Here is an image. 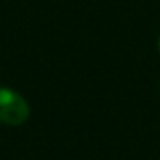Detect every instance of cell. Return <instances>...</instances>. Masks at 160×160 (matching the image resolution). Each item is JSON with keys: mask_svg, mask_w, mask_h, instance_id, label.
Masks as SVG:
<instances>
[{"mask_svg": "<svg viewBox=\"0 0 160 160\" xmlns=\"http://www.w3.org/2000/svg\"><path fill=\"white\" fill-rule=\"evenodd\" d=\"M158 52H160V36H158Z\"/></svg>", "mask_w": 160, "mask_h": 160, "instance_id": "cell-2", "label": "cell"}, {"mask_svg": "<svg viewBox=\"0 0 160 160\" xmlns=\"http://www.w3.org/2000/svg\"><path fill=\"white\" fill-rule=\"evenodd\" d=\"M29 117V105L18 91L0 86V122L5 126H21Z\"/></svg>", "mask_w": 160, "mask_h": 160, "instance_id": "cell-1", "label": "cell"}]
</instances>
